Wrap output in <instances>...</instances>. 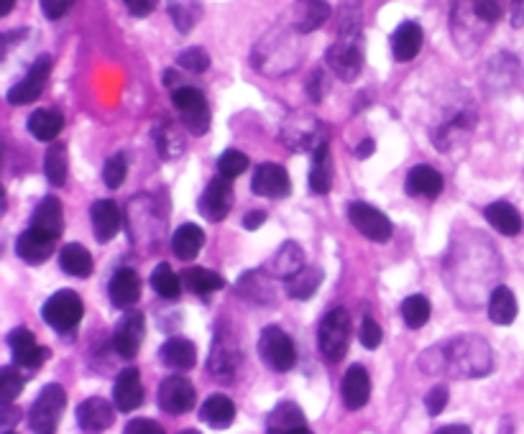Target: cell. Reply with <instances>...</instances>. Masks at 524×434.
I'll return each mask as SVG.
<instances>
[{"mask_svg":"<svg viewBox=\"0 0 524 434\" xmlns=\"http://www.w3.org/2000/svg\"><path fill=\"white\" fill-rule=\"evenodd\" d=\"M422 371L427 373H461V376H486L494 365V352L483 337H458L453 342L438 345L422 352Z\"/></svg>","mask_w":524,"mask_h":434,"instance_id":"obj_1","label":"cell"},{"mask_svg":"<svg viewBox=\"0 0 524 434\" xmlns=\"http://www.w3.org/2000/svg\"><path fill=\"white\" fill-rule=\"evenodd\" d=\"M317 342H320V352L330 363L343 361V355L348 352V345H351V314H348V309L335 307L327 312L320 323V330H317Z\"/></svg>","mask_w":524,"mask_h":434,"instance_id":"obj_2","label":"cell"},{"mask_svg":"<svg viewBox=\"0 0 524 434\" xmlns=\"http://www.w3.org/2000/svg\"><path fill=\"white\" fill-rule=\"evenodd\" d=\"M64 407H67V393L59 383H49L44 386L42 393L36 396L34 407L29 411V427L34 432L49 434L57 429L59 420L64 414Z\"/></svg>","mask_w":524,"mask_h":434,"instance_id":"obj_3","label":"cell"},{"mask_svg":"<svg viewBox=\"0 0 524 434\" xmlns=\"http://www.w3.org/2000/svg\"><path fill=\"white\" fill-rule=\"evenodd\" d=\"M258 355L261 361L269 365L277 373H286L297 363V348L292 342V337L286 335L279 327H267L261 330L258 337Z\"/></svg>","mask_w":524,"mask_h":434,"instance_id":"obj_4","label":"cell"},{"mask_svg":"<svg viewBox=\"0 0 524 434\" xmlns=\"http://www.w3.org/2000/svg\"><path fill=\"white\" fill-rule=\"evenodd\" d=\"M82 312H85V307H82L80 294L72 292V289H62L52 299H46L42 317L57 333H72L80 324V320H82Z\"/></svg>","mask_w":524,"mask_h":434,"instance_id":"obj_5","label":"cell"},{"mask_svg":"<svg viewBox=\"0 0 524 434\" xmlns=\"http://www.w3.org/2000/svg\"><path fill=\"white\" fill-rule=\"evenodd\" d=\"M327 67L340 80L354 82L364 70V46H361V34L358 36H338V42L327 49L325 56Z\"/></svg>","mask_w":524,"mask_h":434,"instance_id":"obj_6","label":"cell"},{"mask_svg":"<svg viewBox=\"0 0 524 434\" xmlns=\"http://www.w3.org/2000/svg\"><path fill=\"white\" fill-rule=\"evenodd\" d=\"M171 102H174L177 111L182 112V123H185L189 133L202 136L210 128V111H208L205 95L199 92L198 87H189V84L174 87L171 90Z\"/></svg>","mask_w":524,"mask_h":434,"instance_id":"obj_7","label":"cell"},{"mask_svg":"<svg viewBox=\"0 0 524 434\" xmlns=\"http://www.w3.org/2000/svg\"><path fill=\"white\" fill-rule=\"evenodd\" d=\"M348 220L364 238L374 240V243H386L394 233L389 217L369 202H351L348 205Z\"/></svg>","mask_w":524,"mask_h":434,"instance_id":"obj_8","label":"cell"},{"mask_svg":"<svg viewBox=\"0 0 524 434\" xmlns=\"http://www.w3.org/2000/svg\"><path fill=\"white\" fill-rule=\"evenodd\" d=\"M198 393L195 386L185 376H170L159 383V407L164 409L171 417H180L195 409Z\"/></svg>","mask_w":524,"mask_h":434,"instance_id":"obj_9","label":"cell"},{"mask_svg":"<svg viewBox=\"0 0 524 434\" xmlns=\"http://www.w3.org/2000/svg\"><path fill=\"white\" fill-rule=\"evenodd\" d=\"M233 184L228 177H215L213 182L205 187V192L199 197V212L210 220V223H220L226 220L228 212L233 210Z\"/></svg>","mask_w":524,"mask_h":434,"instance_id":"obj_10","label":"cell"},{"mask_svg":"<svg viewBox=\"0 0 524 434\" xmlns=\"http://www.w3.org/2000/svg\"><path fill=\"white\" fill-rule=\"evenodd\" d=\"M49 74H52V59H49V56H39L29 67L26 77L8 90V102H11V105H29V102H34V100L42 95Z\"/></svg>","mask_w":524,"mask_h":434,"instance_id":"obj_11","label":"cell"},{"mask_svg":"<svg viewBox=\"0 0 524 434\" xmlns=\"http://www.w3.org/2000/svg\"><path fill=\"white\" fill-rule=\"evenodd\" d=\"M264 429L269 434H307L310 432V424H307L305 411L295 401H279L267 414Z\"/></svg>","mask_w":524,"mask_h":434,"instance_id":"obj_12","label":"cell"},{"mask_svg":"<svg viewBox=\"0 0 524 434\" xmlns=\"http://www.w3.org/2000/svg\"><path fill=\"white\" fill-rule=\"evenodd\" d=\"M54 240H57L54 236H49V233H44V230L31 225L29 230L21 233L18 240H15V253H18V258L24 264L42 266V264H46V258L54 253Z\"/></svg>","mask_w":524,"mask_h":434,"instance_id":"obj_13","label":"cell"},{"mask_svg":"<svg viewBox=\"0 0 524 434\" xmlns=\"http://www.w3.org/2000/svg\"><path fill=\"white\" fill-rule=\"evenodd\" d=\"M8 345H11L15 365H24V368H42L49 358V351L36 342V337L29 327H15L8 335Z\"/></svg>","mask_w":524,"mask_h":434,"instance_id":"obj_14","label":"cell"},{"mask_svg":"<svg viewBox=\"0 0 524 434\" xmlns=\"http://www.w3.org/2000/svg\"><path fill=\"white\" fill-rule=\"evenodd\" d=\"M143 314L141 312H131L126 314L113 333V348L121 358H136L139 351H141V340H143Z\"/></svg>","mask_w":524,"mask_h":434,"instance_id":"obj_15","label":"cell"},{"mask_svg":"<svg viewBox=\"0 0 524 434\" xmlns=\"http://www.w3.org/2000/svg\"><path fill=\"white\" fill-rule=\"evenodd\" d=\"M251 189H254L258 197H269V199H282V197L289 195L292 189V182H289V174L286 169L279 167V164H261V167L254 171V182H251Z\"/></svg>","mask_w":524,"mask_h":434,"instance_id":"obj_16","label":"cell"},{"mask_svg":"<svg viewBox=\"0 0 524 434\" xmlns=\"http://www.w3.org/2000/svg\"><path fill=\"white\" fill-rule=\"evenodd\" d=\"M340 396H343V404L351 411H358L369 404L371 399V379L369 371L364 365H351L343 376L340 383Z\"/></svg>","mask_w":524,"mask_h":434,"instance_id":"obj_17","label":"cell"},{"mask_svg":"<svg viewBox=\"0 0 524 434\" xmlns=\"http://www.w3.org/2000/svg\"><path fill=\"white\" fill-rule=\"evenodd\" d=\"M113 399L118 411H136L143 404V383L139 368H126L118 373L113 386Z\"/></svg>","mask_w":524,"mask_h":434,"instance_id":"obj_18","label":"cell"},{"mask_svg":"<svg viewBox=\"0 0 524 434\" xmlns=\"http://www.w3.org/2000/svg\"><path fill=\"white\" fill-rule=\"evenodd\" d=\"M108 296H111L113 307H133L139 302V296H141V279H139V274L133 268H118L111 284H108Z\"/></svg>","mask_w":524,"mask_h":434,"instance_id":"obj_19","label":"cell"},{"mask_svg":"<svg viewBox=\"0 0 524 434\" xmlns=\"http://www.w3.org/2000/svg\"><path fill=\"white\" fill-rule=\"evenodd\" d=\"M113 407L100 396H92V399H87L77 407V427L82 432H102V429H108L113 424Z\"/></svg>","mask_w":524,"mask_h":434,"instance_id":"obj_20","label":"cell"},{"mask_svg":"<svg viewBox=\"0 0 524 434\" xmlns=\"http://www.w3.org/2000/svg\"><path fill=\"white\" fill-rule=\"evenodd\" d=\"M330 18L327 0H295L292 5V26L297 34H312Z\"/></svg>","mask_w":524,"mask_h":434,"instance_id":"obj_21","label":"cell"},{"mask_svg":"<svg viewBox=\"0 0 524 434\" xmlns=\"http://www.w3.org/2000/svg\"><path fill=\"white\" fill-rule=\"evenodd\" d=\"M90 220H92V230H95V238L100 243H111L121 230V210L113 199H98L92 207H90Z\"/></svg>","mask_w":524,"mask_h":434,"instance_id":"obj_22","label":"cell"},{"mask_svg":"<svg viewBox=\"0 0 524 434\" xmlns=\"http://www.w3.org/2000/svg\"><path fill=\"white\" fill-rule=\"evenodd\" d=\"M404 189L410 197H422V199H435L442 192V177L438 169H432L430 164H417L410 169Z\"/></svg>","mask_w":524,"mask_h":434,"instance_id":"obj_23","label":"cell"},{"mask_svg":"<svg viewBox=\"0 0 524 434\" xmlns=\"http://www.w3.org/2000/svg\"><path fill=\"white\" fill-rule=\"evenodd\" d=\"M483 217H486V223L491 225L494 230H499L501 236H519L524 227V220L519 210L509 205V202H491V205H486V210H483Z\"/></svg>","mask_w":524,"mask_h":434,"instance_id":"obj_24","label":"cell"},{"mask_svg":"<svg viewBox=\"0 0 524 434\" xmlns=\"http://www.w3.org/2000/svg\"><path fill=\"white\" fill-rule=\"evenodd\" d=\"M422 42H425V36H422L420 24L404 21V24L397 26V31L392 34V54H394L397 62H412L414 56L420 54Z\"/></svg>","mask_w":524,"mask_h":434,"instance_id":"obj_25","label":"cell"},{"mask_svg":"<svg viewBox=\"0 0 524 434\" xmlns=\"http://www.w3.org/2000/svg\"><path fill=\"white\" fill-rule=\"evenodd\" d=\"M159 358H161V363L170 365L171 371H189L198 363V351L185 337H171L161 345Z\"/></svg>","mask_w":524,"mask_h":434,"instance_id":"obj_26","label":"cell"},{"mask_svg":"<svg viewBox=\"0 0 524 434\" xmlns=\"http://www.w3.org/2000/svg\"><path fill=\"white\" fill-rule=\"evenodd\" d=\"M310 187L315 195H327L333 189V159H330V146L320 143L312 151V167H310Z\"/></svg>","mask_w":524,"mask_h":434,"instance_id":"obj_27","label":"cell"},{"mask_svg":"<svg viewBox=\"0 0 524 434\" xmlns=\"http://www.w3.org/2000/svg\"><path fill=\"white\" fill-rule=\"evenodd\" d=\"M31 225L39 227L44 233L59 238L62 227H64V212H62V202L57 197H44L42 202L36 205V210L31 215Z\"/></svg>","mask_w":524,"mask_h":434,"instance_id":"obj_28","label":"cell"},{"mask_svg":"<svg viewBox=\"0 0 524 434\" xmlns=\"http://www.w3.org/2000/svg\"><path fill=\"white\" fill-rule=\"evenodd\" d=\"M199 420L213 429H226L236 420V404L223 393H213L210 399H205V404L199 409Z\"/></svg>","mask_w":524,"mask_h":434,"instance_id":"obj_29","label":"cell"},{"mask_svg":"<svg viewBox=\"0 0 524 434\" xmlns=\"http://www.w3.org/2000/svg\"><path fill=\"white\" fill-rule=\"evenodd\" d=\"M202 246H205V233L199 230L198 225L185 223L177 227V233L171 236V251L177 258H182V261H192V258H198L199 251H202Z\"/></svg>","mask_w":524,"mask_h":434,"instance_id":"obj_30","label":"cell"},{"mask_svg":"<svg viewBox=\"0 0 524 434\" xmlns=\"http://www.w3.org/2000/svg\"><path fill=\"white\" fill-rule=\"evenodd\" d=\"M59 266H62V271H67L70 276L87 279V276L92 274V256H90L85 246L67 243V246L59 251Z\"/></svg>","mask_w":524,"mask_h":434,"instance_id":"obj_31","label":"cell"},{"mask_svg":"<svg viewBox=\"0 0 524 434\" xmlns=\"http://www.w3.org/2000/svg\"><path fill=\"white\" fill-rule=\"evenodd\" d=\"M517 296L509 286H496L489 296V317L494 324H511L517 320Z\"/></svg>","mask_w":524,"mask_h":434,"instance_id":"obj_32","label":"cell"},{"mask_svg":"<svg viewBox=\"0 0 524 434\" xmlns=\"http://www.w3.org/2000/svg\"><path fill=\"white\" fill-rule=\"evenodd\" d=\"M302 268H305V253L297 243H284L271 261V274L277 279H292Z\"/></svg>","mask_w":524,"mask_h":434,"instance_id":"obj_33","label":"cell"},{"mask_svg":"<svg viewBox=\"0 0 524 434\" xmlns=\"http://www.w3.org/2000/svg\"><path fill=\"white\" fill-rule=\"evenodd\" d=\"M320 284H323V268L305 266L286 281V294L302 302V299H310L320 289Z\"/></svg>","mask_w":524,"mask_h":434,"instance_id":"obj_34","label":"cell"},{"mask_svg":"<svg viewBox=\"0 0 524 434\" xmlns=\"http://www.w3.org/2000/svg\"><path fill=\"white\" fill-rule=\"evenodd\" d=\"M64 128V118L57 111H36L29 118V133L39 140H54Z\"/></svg>","mask_w":524,"mask_h":434,"instance_id":"obj_35","label":"cell"},{"mask_svg":"<svg viewBox=\"0 0 524 434\" xmlns=\"http://www.w3.org/2000/svg\"><path fill=\"white\" fill-rule=\"evenodd\" d=\"M236 365H238V351H236V342L228 337H218V342H215V351L213 358H210V371H213L215 376H220V379H230L233 376V371H236Z\"/></svg>","mask_w":524,"mask_h":434,"instance_id":"obj_36","label":"cell"},{"mask_svg":"<svg viewBox=\"0 0 524 434\" xmlns=\"http://www.w3.org/2000/svg\"><path fill=\"white\" fill-rule=\"evenodd\" d=\"M182 279H185L187 289L198 296L213 294L218 289H223V279L215 271H210V268H187L185 274H182Z\"/></svg>","mask_w":524,"mask_h":434,"instance_id":"obj_37","label":"cell"},{"mask_svg":"<svg viewBox=\"0 0 524 434\" xmlns=\"http://www.w3.org/2000/svg\"><path fill=\"white\" fill-rule=\"evenodd\" d=\"M44 171H46V179H49L52 187H64L70 167H67V151H64L62 143L49 146V151L44 156Z\"/></svg>","mask_w":524,"mask_h":434,"instance_id":"obj_38","label":"cell"},{"mask_svg":"<svg viewBox=\"0 0 524 434\" xmlns=\"http://www.w3.org/2000/svg\"><path fill=\"white\" fill-rule=\"evenodd\" d=\"M151 286L161 299H177L182 294V276H177L170 264H159L151 274Z\"/></svg>","mask_w":524,"mask_h":434,"instance_id":"obj_39","label":"cell"},{"mask_svg":"<svg viewBox=\"0 0 524 434\" xmlns=\"http://www.w3.org/2000/svg\"><path fill=\"white\" fill-rule=\"evenodd\" d=\"M402 320L412 330H420L425 327L430 320V302L422 294H412L402 302Z\"/></svg>","mask_w":524,"mask_h":434,"instance_id":"obj_40","label":"cell"},{"mask_svg":"<svg viewBox=\"0 0 524 434\" xmlns=\"http://www.w3.org/2000/svg\"><path fill=\"white\" fill-rule=\"evenodd\" d=\"M170 14L174 26L180 28L182 34H187L199 21L202 8H199L198 0H170Z\"/></svg>","mask_w":524,"mask_h":434,"instance_id":"obj_41","label":"cell"},{"mask_svg":"<svg viewBox=\"0 0 524 434\" xmlns=\"http://www.w3.org/2000/svg\"><path fill=\"white\" fill-rule=\"evenodd\" d=\"M238 292L246 294V299H254V302H261L267 304L274 299V292H271V279H258V271H251V274H243L241 281H238Z\"/></svg>","mask_w":524,"mask_h":434,"instance_id":"obj_42","label":"cell"},{"mask_svg":"<svg viewBox=\"0 0 524 434\" xmlns=\"http://www.w3.org/2000/svg\"><path fill=\"white\" fill-rule=\"evenodd\" d=\"M338 34L340 36L361 34V0H340Z\"/></svg>","mask_w":524,"mask_h":434,"instance_id":"obj_43","label":"cell"},{"mask_svg":"<svg viewBox=\"0 0 524 434\" xmlns=\"http://www.w3.org/2000/svg\"><path fill=\"white\" fill-rule=\"evenodd\" d=\"M24 391V376L15 365H5L0 371V401L3 407H11L15 401V396Z\"/></svg>","mask_w":524,"mask_h":434,"instance_id":"obj_44","label":"cell"},{"mask_svg":"<svg viewBox=\"0 0 524 434\" xmlns=\"http://www.w3.org/2000/svg\"><path fill=\"white\" fill-rule=\"evenodd\" d=\"M128 177V159L126 154H115L111 156L108 161H105V167H102V182L108 189H118V187H123Z\"/></svg>","mask_w":524,"mask_h":434,"instance_id":"obj_45","label":"cell"},{"mask_svg":"<svg viewBox=\"0 0 524 434\" xmlns=\"http://www.w3.org/2000/svg\"><path fill=\"white\" fill-rule=\"evenodd\" d=\"M246 169H248V156L241 154V151H236V149L223 151L220 159H218V174H223V177H228V179L241 177Z\"/></svg>","mask_w":524,"mask_h":434,"instance_id":"obj_46","label":"cell"},{"mask_svg":"<svg viewBox=\"0 0 524 434\" xmlns=\"http://www.w3.org/2000/svg\"><path fill=\"white\" fill-rule=\"evenodd\" d=\"M177 64H180L182 70L199 74V72H205L208 67H210V56H208V52H205V49L192 46V49H187V52H182V54L177 56Z\"/></svg>","mask_w":524,"mask_h":434,"instance_id":"obj_47","label":"cell"},{"mask_svg":"<svg viewBox=\"0 0 524 434\" xmlns=\"http://www.w3.org/2000/svg\"><path fill=\"white\" fill-rule=\"evenodd\" d=\"M382 340H383L382 327L376 324V320L366 317L364 324H361V345H364L366 351H376V348L382 345Z\"/></svg>","mask_w":524,"mask_h":434,"instance_id":"obj_48","label":"cell"},{"mask_svg":"<svg viewBox=\"0 0 524 434\" xmlns=\"http://www.w3.org/2000/svg\"><path fill=\"white\" fill-rule=\"evenodd\" d=\"M425 407L430 417H438V414H442V409L448 407V389H445V386H435V389H430V393L425 396Z\"/></svg>","mask_w":524,"mask_h":434,"instance_id":"obj_49","label":"cell"},{"mask_svg":"<svg viewBox=\"0 0 524 434\" xmlns=\"http://www.w3.org/2000/svg\"><path fill=\"white\" fill-rule=\"evenodd\" d=\"M72 0H42V11L49 21H59L70 14Z\"/></svg>","mask_w":524,"mask_h":434,"instance_id":"obj_50","label":"cell"},{"mask_svg":"<svg viewBox=\"0 0 524 434\" xmlns=\"http://www.w3.org/2000/svg\"><path fill=\"white\" fill-rule=\"evenodd\" d=\"M307 92H310L312 102H320L323 100V95L327 92V82L325 77H323V72H312L310 82H307Z\"/></svg>","mask_w":524,"mask_h":434,"instance_id":"obj_51","label":"cell"},{"mask_svg":"<svg viewBox=\"0 0 524 434\" xmlns=\"http://www.w3.org/2000/svg\"><path fill=\"white\" fill-rule=\"evenodd\" d=\"M126 432L128 434H161L164 429H161V427L151 420H133L126 424Z\"/></svg>","mask_w":524,"mask_h":434,"instance_id":"obj_52","label":"cell"},{"mask_svg":"<svg viewBox=\"0 0 524 434\" xmlns=\"http://www.w3.org/2000/svg\"><path fill=\"white\" fill-rule=\"evenodd\" d=\"M133 15H149L156 8V0H123Z\"/></svg>","mask_w":524,"mask_h":434,"instance_id":"obj_53","label":"cell"},{"mask_svg":"<svg viewBox=\"0 0 524 434\" xmlns=\"http://www.w3.org/2000/svg\"><path fill=\"white\" fill-rule=\"evenodd\" d=\"M18 417H21V414L15 411L14 404H11V407H3V411H0V421H3V424H0V429H3V432H11Z\"/></svg>","mask_w":524,"mask_h":434,"instance_id":"obj_54","label":"cell"},{"mask_svg":"<svg viewBox=\"0 0 524 434\" xmlns=\"http://www.w3.org/2000/svg\"><path fill=\"white\" fill-rule=\"evenodd\" d=\"M264 223H267V212L256 210V212H251V215H246L243 227H246V230H256V227H261Z\"/></svg>","mask_w":524,"mask_h":434,"instance_id":"obj_55","label":"cell"},{"mask_svg":"<svg viewBox=\"0 0 524 434\" xmlns=\"http://www.w3.org/2000/svg\"><path fill=\"white\" fill-rule=\"evenodd\" d=\"M511 24L514 26L524 24V0H511Z\"/></svg>","mask_w":524,"mask_h":434,"instance_id":"obj_56","label":"cell"},{"mask_svg":"<svg viewBox=\"0 0 524 434\" xmlns=\"http://www.w3.org/2000/svg\"><path fill=\"white\" fill-rule=\"evenodd\" d=\"M374 151H376V143H374L371 139H364V140H361V146L355 149V154H358V159H369V156L374 154Z\"/></svg>","mask_w":524,"mask_h":434,"instance_id":"obj_57","label":"cell"},{"mask_svg":"<svg viewBox=\"0 0 524 434\" xmlns=\"http://www.w3.org/2000/svg\"><path fill=\"white\" fill-rule=\"evenodd\" d=\"M440 434H471L468 424H448V427H440Z\"/></svg>","mask_w":524,"mask_h":434,"instance_id":"obj_58","label":"cell"},{"mask_svg":"<svg viewBox=\"0 0 524 434\" xmlns=\"http://www.w3.org/2000/svg\"><path fill=\"white\" fill-rule=\"evenodd\" d=\"M14 3L15 0H3V8H0V15H8L14 11Z\"/></svg>","mask_w":524,"mask_h":434,"instance_id":"obj_59","label":"cell"}]
</instances>
